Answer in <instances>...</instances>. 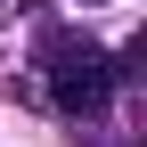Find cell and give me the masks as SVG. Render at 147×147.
<instances>
[{"instance_id":"1","label":"cell","mask_w":147,"mask_h":147,"mask_svg":"<svg viewBox=\"0 0 147 147\" xmlns=\"http://www.w3.org/2000/svg\"><path fill=\"white\" fill-rule=\"evenodd\" d=\"M0 90H8L16 106H49V98H41V82H33V74H8V82H0Z\"/></svg>"},{"instance_id":"2","label":"cell","mask_w":147,"mask_h":147,"mask_svg":"<svg viewBox=\"0 0 147 147\" xmlns=\"http://www.w3.org/2000/svg\"><path fill=\"white\" fill-rule=\"evenodd\" d=\"M74 8H106V0H74Z\"/></svg>"},{"instance_id":"3","label":"cell","mask_w":147,"mask_h":147,"mask_svg":"<svg viewBox=\"0 0 147 147\" xmlns=\"http://www.w3.org/2000/svg\"><path fill=\"white\" fill-rule=\"evenodd\" d=\"M0 16H8V0H0Z\"/></svg>"}]
</instances>
